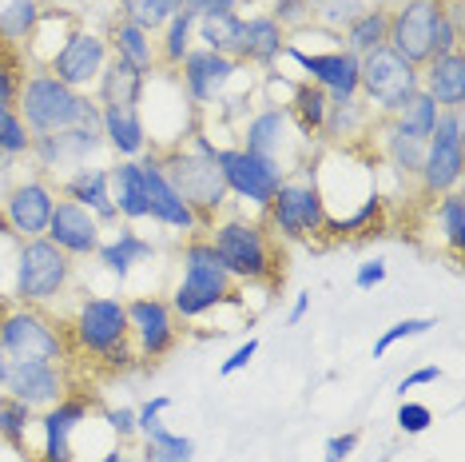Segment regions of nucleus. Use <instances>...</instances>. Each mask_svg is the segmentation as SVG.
<instances>
[{
  "label": "nucleus",
  "mask_w": 465,
  "mask_h": 462,
  "mask_svg": "<svg viewBox=\"0 0 465 462\" xmlns=\"http://www.w3.org/2000/svg\"><path fill=\"white\" fill-rule=\"evenodd\" d=\"M438 116H441V108L433 104V96L418 92V96L410 100L398 116H390V124H394L398 132H406V136H414V140L426 144L430 136H433V128H438ZM378 120H382V116H378Z\"/></svg>",
  "instance_id": "79ce46f5"
},
{
  "label": "nucleus",
  "mask_w": 465,
  "mask_h": 462,
  "mask_svg": "<svg viewBox=\"0 0 465 462\" xmlns=\"http://www.w3.org/2000/svg\"><path fill=\"white\" fill-rule=\"evenodd\" d=\"M20 120L28 124L33 136L48 132H64L72 124H100V104L88 92H76L68 84H60L45 68H28L25 84H20V100H16Z\"/></svg>",
  "instance_id": "423d86ee"
},
{
  "label": "nucleus",
  "mask_w": 465,
  "mask_h": 462,
  "mask_svg": "<svg viewBox=\"0 0 465 462\" xmlns=\"http://www.w3.org/2000/svg\"><path fill=\"white\" fill-rule=\"evenodd\" d=\"M0 391L28 403L33 411H48L52 403L68 395V371L64 363H45V359H13Z\"/></svg>",
  "instance_id": "aec40b11"
},
{
  "label": "nucleus",
  "mask_w": 465,
  "mask_h": 462,
  "mask_svg": "<svg viewBox=\"0 0 465 462\" xmlns=\"http://www.w3.org/2000/svg\"><path fill=\"white\" fill-rule=\"evenodd\" d=\"M386 259H366V264H358L354 271V287L358 291H374L378 283H386Z\"/></svg>",
  "instance_id": "5fc2aeb1"
},
{
  "label": "nucleus",
  "mask_w": 465,
  "mask_h": 462,
  "mask_svg": "<svg viewBox=\"0 0 465 462\" xmlns=\"http://www.w3.org/2000/svg\"><path fill=\"white\" fill-rule=\"evenodd\" d=\"M20 84H25V56L0 45V116L16 112Z\"/></svg>",
  "instance_id": "c03bdc74"
},
{
  "label": "nucleus",
  "mask_w": 465,
  "mask_h": 462,
  "mask_svg": "<svg viewBox=\"0 0 465 462\" xmlns=\"http://www.w3.org/2000/svg\"><path fill=\"white\" fill-rule=\"evenodd\" d=\"M219 144L211 140L203 128H195L187 140L179 144H167V148H155L163 164V176L172 180V187L187 199V207L199 216V227H211L223 212H231V192H227V180L219 172V160H215Z\"/></svg>",
  "instance_id": "f257e3e1"
},
{
  "label": "nucleus",
  "mask_w": 465,
  "mask_h": 462,
  "mask_svg": "<svg viewBox=\"0 0 465 462\" xmlns=\"http://www.w3.org/2000/svg\"><path fill=\"white\" fill-rule=\"evenodd\" d=\"M155 256V244L152 239H143L140 231H135L132 224H120L115 227V236L112 239H104L100 251H96V264L108 271L112 279H120V283H128V276L140 264H147V259Z\"/></svg>",
  "instance_id": "c756f323"
},
{
  "label": "nucleus",
  "mask_w": 465,
  "mask_h": 462,
  "mask_svg": "<svg viewBox=\"0 0 465 462\" xmlns=\"http://www.w3.org/2000/svg\"><path fill=\"white\" fill-rule=\"evenodd\" d=\"M259 355V339H242L235 351L227 355L223 363H219V379H231V375H239V371H247L251 367V359Z\"/></svg>",
  "instance_id": "8fccbe9b"
},
{
  "label": "nucleus",
  "mask_w": 465,
  "mask_h": 462,
  "mask_svg": "<svg viewBox=\"0 0 465 462\" xmlns=\"http://www.w3.org/2000/svg\"><path fill=\"white\" fill-rule=\"evenodd\" d=\"M100 462H132V455L124 447H115V450H108V455H104Z\"/></svg>",
  "instance_id": "680f3d73"
},
{
  "label": "nucleus",
  "mask_w": 465,
  "mask_h": 462,
  "mask_svg": "<svg viewBox=\"0 0 465 462\" xmlns=\"http://www.w3.org/2000/svg\"><path fill=\"white\" fill-rule=\"evenodd\" d=\"M8 363H13V359H8L5 346H0V383H5V375H8Z\"/></svg>",
  "instance_id": "e2e57ef3"
},
{
  "label": "nucleus",
  "mask_w": 465,
  "mask_h": 462,
  "mask_svg": "<svg viewBox=\"0 0 465 462\" xmlns=\"http://www.w3.org/2000/svg\"><path fill=\"white\" fill-rule=\"evenodd\" d=\"M167 411H172V398L167 395H155V398H147L143 407H135V427H140V435H147L152 427H160Z\"/></svg>",
  "instance_id": "3c124183"
},
{
  "label": "nucleus",
  "mask_w": 465,
  "mask_h": 462,
  "mask_svg": "<svg viewBox=\"0 0 465 462\" xmlns=\"http://www.w3.org/2000/svg\"><path fill=\"white\" fill-rule=\"evenodd\" d=\"M104 36H108L112 60H120V65H132L135 72H143V76H155V72H160L155 33H147V28L132 25V20H120V16H115L112 25L104 28Z\"/></svg>",
  "instance_id": "cd10ccee"
},
{
  "label": "nucleus",
  "mask_w": 465,
  "mask_h": 462,
  "mask_svg": "<svg viewBox=\"0 0 465 462\" xmlns=\"http://www.w3.org/2000/svg\"><path fill=\"white\" fill-rule=\"evenodd\" d=\"M8 172H13V160H8V156H0V199H5V192H8Z\"/></svg>",
  "instance_id": "bf43d9fd"
},
{
  "label": "nucleus",
  "mask_w": 465,
  "mask_h": 462,
  "mask_svg": "<svg viewBox=\"0 0 465 462\" xmlns=\"http://www.w3.org/2000/svg\"><path fill=\"white\" fill-rule=\"evenodd\" d=\"M374 108L362 100V96H351V100H331L326 108V120H322V132L319 140L334 144V148H354L362 136L374 132Z\"/></svg>",
  "instance_id": "c85d7f7f"
},
{
  "label": "nucleus",
  "mask_w": 465,
  "mask_h": 462,
  "mask_svg": "<svg viewBox=\"0 0 465 462\" xmlns=\"http://www.w3.org/2000/svg\"><path fill=\"white\" fill-rule=\"evenodd\" d=\"M386 36H390V5H366L362 13H358L342 33H338V45L362 60L374 48H382Z\"/></svg>",
  "instance_id": "72a5a7b5"
},
{
  "label": "nucleus",
  "mask_w": 465,
  "mask_h": 462,
  "mask_svg": "<svg viewBox=\"0 0 465 462\" xmlns=\"http://www.w3.org/2000/svg\"><path fill=\"white\" fill-rule=\"evenodd\" d=\"M92 415V398L88 395H64L60 403H52L48 411H36V427H40V450L36 462H72L76 458V447H72V435L84 418Z\"/></svg>",
  "instance_id": "412c9836"
},
{
  "label": "nucleus",
  "mask_w": 465,
  "mask_h": 462,
  "mask_svg": "<svg viewBox=\"0 0 465 462\" xmlns=\"http://www.w3.org/2000/svg\"><path fill=\"white\" fill-rule=\"evenodd\" d=\"M306 311H311V291H302V296H294L291 311H287V327H299V323L306 319Z\"/></svg>",
  "instance_id": "13d9d810"
},
{
  "label": "nucleus",
  "mask_w": 465,
  "mask_h": 462,
  "mask_svg": "<svg viewBox=\"0 0 465 462\" xmlns=\"http://www.w3.org/2000/svg\"><path fill=\"white\" fill-rule=\"evenodd\" d=\"M465 176V124L461 112H441L438 128L426 140V160L418 172V196L421 199H438L446 192H458Z\"/></svg>",
  "instance_id": "9d476101"
},
{
  "label": "nucleus",
  "mask_w": 465,
  "mask_h": 462,
  "mask_svg": "<svg viewBox=\"0 0 465 462\" xmlns=\"http://www.w3.org/2000/svg\"><path fill=\"white\" fill-rule=\"evenodd\" d=\"M242 68L235 56H219V52H207V48H192L183 56V65L175 68V80L183 88V96L192 100V108L203 116L211 108L227 100V88L242 76Z\"/></svg>",
  "instance_id": "4468645a"
},
{
  "label": "nucleus",
  "mask_w": 465,
  "mask_h": 462,
  "mask_svg": "<svg viewBox=\"0 0 465 462\" xmlns=\"http://www.w3.org/2000/svg\"><path fill=\"white\" fill-rule=\"evenodd\" d=\"M0 346L8 359L68 363L72 355L64 323H56L45 307H25V303H0Z\"/></svg>",
  "instance_id": "6e6552de"
},
{
  "label": "nucleus",
  "mask_w": 465,
  "mask_h": 462,
  "mask_svg": "<svg viewBox=\"0 0 465 462\" xmlns=\"http://www.w3.org/2000/svg\"><path fill=\"white\" fill-rule=\"evenodd\" d=\"M267 16H271L287 36L299 33V28H311V25H314L311 0H271V5H267Z\"/></svg>",
  "instance_id": "de8ad7c7"
},
{
  "label": "nucleus",
  "mask_w": 465,
  "mask_h": 462,
  "mask_svg": "<svg viewBox=\"0 0 465 462\" xmlns=\"http://www.w3.org/2000/svg\"><path fill=\"white\" fill-rule=\"evenodd\" d=\"M179 264H183V276H179L175 291H172V311L179 323H195L215 315L219 307H242L239 299V283L227 276V267L219 264L211 239L199 231V236H187L179 244Z\"/></svg>",
  "instance_id": "20e7f679"
},
{
  "label": "nucleus",
  "mask_w": 465,
  "mask_h": 462,
  "mask_svg": "<svg viewBox=\"0 0 465 462\" xmlns=\"http://www.w3.org/2000/svg\"><path fill=\"white\" fill-rule=\"evenodd\" d=\"M438 13H441V5H433V0H398V5L390 8L386 48H394L401 60L421 68L430 60V33H433Z\"/></svg>",
  "instance_id": "4be33fe9"
},
{
  "label": "nucleus",
  "mask_w": 465,
  "mask_h": 462,
  "mask_svg": "<svg viewBox=\"0 0 465 462\" xmlns=\"http://www.w3.org/2000/svg\"><path fill=\"white\" fill-rule=\"evenodd\" d=\"M56 184L45 180V176H28V180H13L8 184L5 199H0V212L8 216L16 239H36L48 231V219H52V207H56Z\"/></svg>",
  "instance_id": "a211bd4d"
},
{
  "label": "nucleus",
  "mask_w": 465,
  "mask_h": 462,
  "mask_svg": "<svg viewBox=\"0 0 465 462\" xmlns=\"http://www.w3.org/2000/svg\"><path fill=\"white\" fill-rule=\"evenodd\" d=\"M287 33H282L279 25L267 16V13H251L242 16V36H239V52L235 60L242 68H262L271 72L274 65H279V56L287 52Z\"/></svg>",
  "instance_id": "393cba45"
},
{
  "label": "nucleus",
  "mask_w": 465,
  "mask_h": 462,
  "mask_svg": "<svg viewBox=\"0 0 465 462\" xmlns=\"http://www.w3.org/2000/svg\"><path fill=\"white\" fill-rule=\"evenodd\" d=\"M195 48V16L187 8H179L175 16H167V25L155 33V52H160V68L175 72L183 65V56Z\"/></svg>",
  "instance_id": "4c0bfd02"
},
{
  "label": "nucleus",
  "mask_w": 465,
  "mask_h": 462,
  "mask_svg": "<svg viewBox=\"0 0 465 462\" xmlns=\"http://www.w3.org/2000/svg\"><path fill=\"white\" fill-rule=\"evenodd\" d=\"M215 160H219V172H223V180H227L231 199H242V204L259 207V212L271 204V196L279 192V187L287 184V176H291L279 160L255 156V152L239 148V144H231V148H219Z\"/></svg>",
  "instance_id": "ddd939ff"
},
{
  "label": "nucleus",
  "mask_w": 465,
  "mask_h": 462,
  "mask_svg": "<svg viewBox=\"0 0 465 462\" xmlns=\"http://www.w3.org/2000/svg\"><path fill=\"white\" fill-rule=\"evenodd\" d=\"M394 423H398L401 435H426V430L433 427V411L426 403H418V398H401Z\"/></svg>",
  "instance_id": "09e8293b"
},
{
  "label": "nucleus",
  "mask_w": 465,
  "mask_h": 462,
  "mask_svg": "<svg viewBox=\"0 0 465 462\" xmlns=\"http://www.w3.org/2000/svg\"><path fill=\"white\" fill-rule=\"evenodd\" d=\"M124 311H128V335H132L140 363L167 359L179 346V335L187 331L163 296H132V299H124Z\"/></svg>",
  "instance_id": "f8f14e48"
},
{
  "label": "nucleus",
  "mask_w": 465,
  "mask_h": 462,
  "mask_svg": "<svg viewBox=\"0 0 465 462\" xmlns=\"http://www.w3.org/2000/svg\"><path fill=\"white\" fill-rule=\"evenodd\" d=\"M433 5H453V0H433Z\"/></svg>",
  "instance_id": "338daca9"
},
{
  "label": "nucleus",
  "mask_w": 465,
  "mask_h": 462,
  "mask_svg": "<svg viewBox=\"0 0 465 462\" xmlns=\"http://www.w3.org/2000/svg\"><path fill=\"white\" fill-rule=\"evenodd\" d=\"M108 60H112L108 36L96 33V28H88V25H80L45 72H52L60 84H68V88H76V92H92L100 80V72L108 68Z\"/></svg>",
  "instance_id": "f3484780"
},
{
  "label": "nucleus",
  "mask_w": 465,
  "mask_h": 462,
  "mask_svg": "<svg viewBox=\"0 0 465 462\" xmlns=\"http://www.w3.org/2000/svg\"><path fill=\"white\" fill-rule=\"evenodd\" d=\"M262 224L279 244H311V239H322L326 219H331V207L314 184V152L311 160H302L294 172L287 176V184L271 196V204L262 207Z\"/></svg>",
  "instance_id": "39448f33"
},
{
  "label": "nucleus",
  "mask_w": 465,
  "mask_h": 462,
  "mask_svg": "<svg viewBox=\"0 0 465 462\" xmlns=\"http://www.w3.org/2000/svg\"><path fill=\"white\" fill-rule=\"evenodd\" d=\"M421 92L433 96L441 112L465 108V52L453 48L446 56H430L421 65Z\"/></svg>",
  "instance_id": "a878e982"
},
{
  "label": "nucleus",
  "mask_w": 465,
  "mask_h": 462,
  "mask_svg": "<svg viewBox=\"0 0 465 462\" xmlns=\"http://www.w3.org/2000/svg\"><path fill=\"white\" fill-rule=\"evenodd\" d=\"M104 423L112 427V435L120 438V443L140 435V427H135V407H112V411H104Z\"/></svg>",
  "instance_id": "603ef678"
},
{
  "label": "nucleus",
  "mask_w": 465,
  "mask_h": 462,
  "mask_svg": "<svg viewBox=\"0 0 465 462\" xmlns=\"http://www.w3.org/2000/svg\"><path fill=\"white\" fill-rule=\"evenodd\" d=\"M143 88H147V76L135 72L132 65H120V60H108V68L100 72L96 88L88 92L100 108H140L143 104Z\"/></svg>",
  "instance_id": "2f4dec72"
},
{
  "label": "nucleus",
  "mask_w": 465,
  "mask_h": 462,
  "mask_svg": "<svg viewBox=\"0 0 465 462\" xmlns=\"http://www.w3.org/2000/svg\"><path fill=\"white\" fill-rule=\"evenodd\" d=\"M282 56H291L294 65H299L302 80L314 84V88H322L331 100H351L358 96V76H362V60L354 56V52H346L342 45L326 48V52H306L302 45H287Z\"/></svg>",
  "instance_id": "dca6fc26"
},
{
  "label": "nucleus",
  "mask_w": 465,
  "mask_h": 462,
  "mask_svg": "<svg viewBox=\"0 0 465 462\" xmlns=\"http://www.w3.org/2000/svg\"><path fill=\"white\" fill-rule=\"evenodd\" d=\"M45 239H52L68 259H88V256H96L100 244H104V224L88 212V207H80L76 199L60 196L56 207H52Z\"/></svg>",
  "instance_id": "5701e85b"
},
{
  "label": "nucleus",
  "mask_w": 465,
  "mask_h": 462,
  "mask_svg": "<svg viewBox=\"0 0 465 462\" xmlns=\"http://www.w3.org/2000/svg\"><path fill=\"white\" fill-rule=\"evenodd\" d=\"M421 92V68L401 60L394 48H374L370 56H362V76H358V96H362L374 116H398Z\"/></svg>",
  "instance_id": "1a4fd4ad"
},
{
  "label": "nucleus",
  "mask_w": 465,
  "mask_h": 462,
  "mask_svg": "<svg viewBox=\"0 0 465 462\" xmlns=\"http://www.w3.org/2000/svg\"><path fill=\"white\" fill-rule=\"evenodd\" d=\"M28 152H33V132H28V124L20 120V112H5L0 116V156H8V160H28Z\"/></svg>",
  "instance_id": "49530a36"
},
{
  "label": "nucleus",
  "mask_w": 465,
  "mask_h": 462,
  "mask_svg": "<svg viewBox=\"0 0 465 462\" xmlns=\"http://www.w3.org/2000/svg\"><path fill=\"white\" fill-rule=\"evenodd\" d=\"M433 327H438V319H433V315H410V319H398L394 327H386L374 339V359H382L390 346H398L406 339H421V335H430Z\"/></svg>",
  "instance_id": "a18cd8bd"
},
{
  "label": "nucleus",
  "mask_w": 465,
  "mask_h": 462,
  "mask_svg": "<svg viewBox=\"0 0 465 462\" xmlns=\"http://www.w3.org/2000/svg\"><path fill=\"white\" fill-rule=\"evenodd\" d=\"M203 236L215 247L219 264L235 283H282V247L274 244L262 219H247L242 212H223Z\"/></svg>",
  "instance_id": "7ed1b4c3"
},
{
  "label": "nucleus",
  "mask_w": 465,
  "mask_h": 462,
  "mask_svg": "<svg viewBox=\"0 0 465 462\" xmlns=\"http://www.w3.org/2000/svg\"><path fill=\"white\" fill-rule=\"evenodd\" d=\"M0 239H8V244H20L16 231H13V224H8V216H5V212H0Z\"/></svg>",
  "instance_id": "052dcab7"
},
{
  "label": "nucleus",
  "mask_w": 465,
  "mask_h": 462,
  "mask_svg": "<svg viewBox=\"0 0 465 462\" xmlns=\"http://www.w3.org/2000/svg\"><path fill=\"white\" fill-rule=\"evenodd\" d=\"M56 196L76 199V204H80V207H88V212L96 216L104 227L120 224V212H115V199H112V176H108V164H84V167H76L72 176L56 180Z\"/></svg>",
  "instance_id": "b1692460"
},
{
  "label": "nucleus",
  "mask_w": 465,
  "mask_h": 462,
  "mask_svg": "<svg viewBox=\"0 0 465 462\" xmlns=\"http://www.w3.org/2000/svg\"><path fill=\"white\" fill-rule=\"evenodd\" d=\"M64 335L72 355H88L92 363L112 375L140 367V355H135L128 335V311H124V299L115 296H84L72 319L64 323Z\"/></svg>",
  "instance_id": "f03ea898"
},
{
  "label": "nucleus",
  "mask_w": 465,
  "mask_h": 462,
  "mask_svg": "<svg viewBox=\"0 0 465 462\" xmlns=\"http://www.w3.org/2000/svg\"><path fill=\"white\" fill-rule=\"evenodd\" d=\"M239 148H247L255 156H267V160H279L287 172H294V167L306 160L311 144L294 132V124H291V116H287L282 104H267V108H259L247 124H242Z\"/></svg>",
  "instance_id": "2eb2a0df"
},
{
  "label": "nucleus",
  "mask_w": 465,
  "mask_h": 462,
  "mask_svg": "<svg viewBox=\"0 0 465 462\" xmlns=\"http://www.w3.org/2000/svg\"><path fill=\"white\" fill-rule=\"evenodd\" d=\"M140 167H143V192H147V219L152 224H160L167 231H179V236H199V216L187 207V199L175 192L172 180L163 176V164H160V156L152 152H143L140 156Z\"/></svg>",
  "instance_id": "6ab92c4d"
},
{
  "label": "nucleus",
  "mask_w": 465,
  "mask_h": 462,
  "mask_svg": "<svg viewBox=\"0 0 465 462\" xmlns=\"http://www.w3.org/2000/svg\"><path fill=\"white\" fill-rule=\"evenodd\" d=\"M104 148H108V144H104L100 124H72L64 132L33 136L28 160H33L36 176H45V180H64V176H72L76 167L96 160Z\"/></svg>",
  "instance_id": "9b49d317"
},
{
  "label": "nucleus",
  "mask_w": 465,
  "mask_h": 462,
  "mask_svg": "<svg viewBox=\"0 0 465 462\" xmlns=\"http://www.w3.org/2000/svg\"><path fill=\"white\" fill-rule=\"evenodd\" d=\"M36 427V411L20 398L0 391V443L16 455H28V430Z\"/></svg>",
  "instance_id": "ea45409f"
},
{
  "label": "nucleus",
  "mask_w": 465,
  "mask_h": 462,
  "mask_svg": "<svg viewBox=\"0 0 465 462\" xmlns=\"http://www.w3.org/2000/svg\"><path fill=\"white\" fill-rule=\"evenodd\" d=\"M183 8L192 16H207V13H231V8H242V0H183Z\"/></svg>",
  "instance_id": "4d7b16f0"
},
{
  "label": "nucleus",
  "mask_w": 465,
  "mask_h": 462,
  "mask_svg": "<svg viewBox=\"0 0 465 462\" xmlns=\"http://www.w3.org/2000/svg\"><path fill=\"white\" fill-rule=\"evenodd\" d=\"M143 462H195V438L175 435L163 423L143 435Z\"/></svg>",
  "instance_id": "a19ab883"
},
{
  "label": "nucleus",
  "mask_w": 465,
  "mask_h": 462,
  "mask_svg": "<svg viewBox=\"0 0 465 462\" xmlns=\"http://www.w3.org/2000/svg\"><path fill=\"white\" fill-rule=\"evenodd\" d=\"M40 13H45L40 0H13V5H5L0 8V45L13 48V52H25Z\"/></svg>",
  "instance_id": "58836bf2"
},
{
  "label": "nucleus",
  "mask_w": 465,
  "mask_h": 462,
  "mask_svg": "<svg viewBox=\"0 0 465 462\" xmlns=\"http://www.w3.org/2000/svg\"><path fill=\"white\" fill-rule=\"evenodd\" d=\"M430 227L438 231V244L450 251L453 264H461V247H465V196H461V187L433 199Z\"/></svg>",
  "instance_id": "f704fd0d"
},
{
  "label": "nucleus",
  "mask_w": 465,
  "mask_h": 462,
  "mask_svg": "<svg viewBox=\"0 0 465 462\" xmlns=\"http://www.w3.org/2000/svg\"><path fill=\"white\" fill-rule=\"evenodd\" d=\"M358 450V430H342V435H331L322 447V462H346Z\"/></svg>",
  "instance_id": "864d4df0"
},
{
  "label": "nucleus",
  "mask_w": 465,
  "mask_h": 462,
  "mask_svg": "<svg viewBox=\"0 0 465 462\" xmlns=\"http://www.w3.org/2000/svg\"><path fill=\"white\" fill-rule=\"evenodd\" d=\"M16 462H36V458H28V455H16Z\"/></svg>",
  "instance_id": "69168bd1"
},
{
  "label": "nucleus",
  "mask_w": 465,
  "mask_h": 462,
  "mask_svg": "<svg viewBox=\"0 0 465 462\" xmlns=\"http://www.w3.org/2000/svg\"><path fill=\"white\" fill-rule=\"evenodd\" d=\"M282 108H287L294 132H299L302 140L311 144V140H319V132H322L326 108H331V96H326L322 88H314V84L299 80V84H294V92H291V100L282 104Z\"/></svg>",
  "instance_id": "c9c22d12"
},
{
  "label": "nucleus",
  "mask_w": 465,
  "mask_h": 462,
  "mask_svg": "<svg viewBox=\"0 0 465 462\" xmlns=\"http://www.w3.org/2000/svg\"><path fill=\"white\" fill-rule=\"evenodd\" d=\"M430 383H441V367L438 363H426V367H418V371H410L406 379H398V398H406V391H414V387H430Z\"/></svg>",
  "instance_id": "6e6d98bb"
},
{
  "label": "nucleus",
  "mask_w": 465,
  "mask_h": 462,
  "mask_svg": "<svg viewBox=\"0 0 465 462\" xmlns=\"http://www.w3.org/2000/svg\"><path fill=\"white\" fill-rule=\"evenodd\" d=\"M76 259H68L52 239L36 236L16 244V267H13V303L25 307H52L68 296Z\"/></svg>",
  "instance_id": "0eeeda50"
},
{
  "label": "nucleus",
  "mask_w": 465,
  "mask_h": 462,
  "mask_svg": "<svg viewBox=\"0 0 465 462\" xmlns=\"http://www.w3.org/2000/svg\"><path fill=\"white\" fill-rule=\"evenodd\" d=\"M239 36H242V8L195 16V48L219 52V56H235Z\"/></svg>",
  "instance_id": "e433bc0d"
},
{
  "label": "nucleus",
  "mask_w": 465,
  "mask_h": 462,
  "mask_svg": "<svg viewBox=\"0 0 465 462\" xmlns=\"http://www.w3.org/2000/svg\"><path fill=\"white\" fill-rule=\"evenodd\" d=\"M112 176V199L124 224H140L147 219V192H143V167L140 160H115L108 164Z\"/></svg>",
  "instance_id": "473e14b6"
},
{
  "label": "nucleus",
  "mask_w": 465,
  "mask_h": 462,
  "mask_svg": "<svg viewBox=\"0 0 465 462\" xmlns=\"http://www.w3.org/2000/svg\"><path fill=\"white\" fill-rule=\"evenodd\" d=\"M120 5V20H132V25L147 28V33H160L167 25V16H175L183 8V0H115Z\"/></svg>",
  "instance_id": "37998d69"
},
{
  "label": "nucleus",
  "mask_w": 465,
  "mask_h": 462,
  "mask_svg": "<svg viewBox=\"0 0 465 462\" xmlns=\"http://www.w3.org/2000/svg\"><path fill=\"white\" fill-rule=\"evenodd\" d=\"M374 148L382 156V164L390 167L401 180H414L418 184V172H421V160H426V144L414 140V136L398 132L390 120H374Z\"/></svg>",
  "instance_id": "7c9ffc66"
},
{
  "label": "nucleus",
  "mask_w": 465,
  "mask_h": 462,
  "mask_svg": "<svg viewBox=\"0 0 465 462\" xmlns=\"http://www.w3.org/2000/svg\"><path fill=\"white\" fill-rule=\"evenodd\" d=\"M242 5H251V8H259V5H271V0H242Z\"/></svg>",
  "instance_id": "0e129e2a"
},
{
  "label": "nucleus",
  "mask_w": 465,
  "mask_h": 462,
  "mask_svg": "<svg viewBox=\"0 0 465 462\" xmlns=\"http://www.w3.org/2000/svg\"><path fill=\"white\" fill-rule=\"evenodd\" d=\"M100 132L115 160H140L143 152H152L143 108H100Z\"/></svg>",
  "instance_id": "bb28decb"
}]
</instances>
